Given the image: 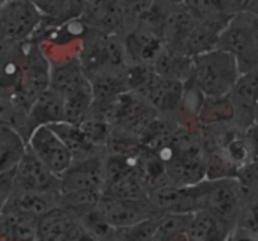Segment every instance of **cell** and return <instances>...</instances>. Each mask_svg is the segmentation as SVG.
I'll return each instance as SVG.
<instances>
[{
    "mask_svg": "<svg viewBox=\"0 0 258 241\" xmlns=\"http://www.w3.org/2000/svg\"><path fill=\"white\" fill-rule=\"evenodd\" d=\"M239 76L237 59L223 49L192 57V77L204 96L228 95Z\"/></svg>",
    "mask_w": 258,
    "mask_h": 241,
    "instance_id": "cell-1",
    "label": "cell"
},
{
    "mask_svg": "<svg viewBox=\"0 0 258 241\" xmlns=\"http://www.w3.org/2000/svg\"><path fill=\"white\" fill-rule=\"evenodd\" d=\"M78 57L88 77L103 72L123 73L128 66L120 36L99 33L89 28L81 38Z\"/></svg>",
    "mask_w": 258,
    "mask_h": 241,
    "instance_id": "cell-2",
    "label": "cell"
},
{
    "mask_svg": "<svg viewBox=\"0 0 258 241\" xmlns=\"http://www.w3.org/2000/svg\"><path fill=\"white\" fill-rule=\"evenodd\" d=\"M217 48L237 59L240 73L258 68V14L243 12L233 16Z\"/></svg>",
    "mask_w": 258,
    "mask_h": 241,
    "instance_id": "cell-3",
    "label": "cell"
},
{
    "mask_svg": "<svg viewBox=\"0 0 258 241\" xmlns=\"http://www.w3.org/2000/svg\"><path fill=\"white\" fill-rule=\"evenodd\" d=\"M44 26L46 18L31 0H8L0 9V43L33 41Z\"/></svg>",
    "mask_w": 258,
    "mask_h": 241,
    "instance_id": "cell-4",
    "label": "cell"
},
{
    "mask_svg": "<svg viewBox=\"0 0 258 241\" xmlns=\"http://www.w3.org/2000/svg\"><path fill=\"white\" fill-rule=\"evenodd\" d=\"M199 185L203 210L217 215L233 228L237 227L245 206L244 193L238 178L204 180Z\"/></svg>",
    "mask_w": 258,
    "mask_h": 241,
    "instance_id": "cell-5",
    "label": "cell"
},
{
    "mask_svg": "<svg viewBox=\"0 0 258 241\" xmlns=\"http://www.w3.org/2000/svg\"><path fill=\"white\" fill-rule=\"evenodd\" d=\"M51 61L38 41L23 43V69L14 99L28 110L31 104L49 88Z\"/></svg>",
    "mask_w": 258,
    "mask_h": 241,
    "instance_id": "cell-6",
    "label": "cell"
},
{
    "mask_svg": "<svg viewBox=\"0 0 258 241\" xmlns=\"http://www.w3.org/2000/svg\"><path fill=\"white\" fill-rule=\"evenodd\" d=\"M80 21L91 31L118 36L136 26L125 0H84Z\"/></svg>",
    "mask_w": 258,
    "mask_h": 241,
    "instance_id": "cell-7",
    "label": "cell"
},
{
    "mask_svg": "<svg viewBox=\"0 0 258 241\" xmlns=\"http://www.w3.org/2000/svg\"><path fill=\"white\" fill-rule=\"evenodd\" d=\"M111 228H124L158 215L147 198H119L103 193L96 208Z\"/></svg>",
    "mask_w": 258,
    "mask_h": 241,
    "instance_id": "cell-8",
    "label": "cell"
},
{
    "mask_svg": "<svg viewBox=\"0 0 258 241\" xmlns=\"http://www.w3.org/2000/svg\"><path fill=\"white\" fill-rule=\"evenodd\" d=\"M148 201L158 215H191L203 210L200 185H166L148 193Z\"/></svg>",
    "mask_w": 258,
    "mask_h": 241,
    "instance_id": "cell-9",
    "label": "cell"
},
{
    "mask_svg": "<svg viewBox=\"0 0 258 241\" xmlns=\"http://www.w3.org/2000/svg\"><path fill=\"white\" fill-rule=\"evenodd\" d=\"M27 146L56 176H62L73 165L69 149L49 126H39L29 135Z\"/></svg>",
    "mask_w": 258,
    "mask_h": 241,
    "instance_id": "cell-10",
    "label": "cell"
},
{
    "mask_svg": "<svg viewBox=\"0 0 258 241\" xmlns=\"http://www.w3.org/2000/svg\"><path fill=\"white\" fill-rule=\"evenodd\" d=\"M104 156L75 160L66 172L59 176V193L73 191H101L105 190V171H104Z\"/></svg>",
    "mask_w": 258,
    "mask_h": 241,
    "instance_id": "cell-11",
    "label": "cell"
},
{
    "mask_svg": "<svg viewBox=\"0 0 258 241\" xmlns=\"http://www.w3.org/2000/svg\"><path fill=\"white\" fill-rule=\"evenodd\" d=\"M14 187L59 195V177L51 172L27 146L23 158L14 170Z\"/></svg>",
    "mask_w": 258,
    "mask_h": 241,
    "instance_id": "cell-12",
    "label": "cell"
},
{
    "mask_svg": "<svg viewBox=\"0 0 258 241\" xmlns=\"http://www.w3.org/2000/svg\"><path fill=\"white\" fill-rule=\"evenodd\" d=\"M120 38L123 42L128 64L152 66L156 58L165 48L160 34L140 23L124 32Z\"/></svg>",
    "mask_w": 258,
    "mask_h": 241,
    "instance_id": "cell-13",
    "label": "cell"
},
{
    "mask_svg": "<svg viewBox=\"0 0 258 241\" xmlns=\"http://www.w3.org/2000/svg\"><path fill=\"white\" fill-rule=\"evenodd\" d=\"M86 237L81 218L61 207L38 220V241H84Z\"/></svg>",
    "mask_w": 258,
    "mask_h": 241,
    "instance_id": "cell-14",
    "label": "cell"
},
{
    "mask_svg": "<svg viewBox=\"0 0 258 241\" xmlns=\"http://www.w3.org/2000/svg\"><path fill=\"white\" fill-rule=\"evenodd\" d=\"M183 84L175 79L165 78L156 73L155 78L146 90L143 99L150 103L156 113L163 118L180 121L182 106Z\"/></svg>",
    "mask_w": 258,
    "mask_h": 241,
    "instance_id": "cell-15",
    "label": "cell"
},
{
    "mask_svg": "<svg viewBox=\"0 0 258 241\" xmlns=\"http://www.w3.org/2000/svg\"><path fill=\"white\" fill-rule=\"evenodd\" d=\"M229 96L234 106L238 128L245 129L254 124L258 109V68L240 73Z\"/></svg>",
    "mask_w": 258,
    "mask_h": 241,
    "instance_id": "cell-16",
    "label": "cell"
},
{
    "mask_svg": "<svg viewBox=\"0 0 258 241\" xmlns=\"http://www.w3.org/2000/svg\"><path fill=\"white\" fill-rule=\"evenodd\" d=\"M86 81H89V78L84 72L78 54L58 59V61H51L49 89L56 91L62 98L80 88Z\"/></svg>",
    "mask_w": 258,
    "mask_h": 241,
    "instance_id": "cell-17",
    "label": "cell"
},
{
    "mask_svg": "<svg viewBox=\"0 0 258 241\" xmlns=\"http://www.w3.org/2000/svg\"><path fill=\"white\" fill-rule=\"evenodd\" d=\"M27 118L31 134L39 126L62 123L64 121L63 98L48 88L31 104Z\"/></svg>",
    "mask_w": 258,
    "mask_h": 241,
    "instance_id": "cell-18",
    "label": "cell"
},
{
    "mask_svg": "<svg viewBox=\"0 0 258 241\" xmlns=\"http://www.w3.org/2000/svg\"><path fill=\"white\" fill-rule=\"evenodd\" d=\"M197 23V19L182 4L176 6L162 28V41L166 48L176 53L185 54L186 43Z\"/></svg>",
    "mask_w": 258,
    "mask_h": 241,
    "instance_id": "cell-19",
    "label": "cell"
},
{
    "mask_svg": "<svg viewBox=\"0 0 258 241\" xmlns=\"http://www.w3.org/2000/svg\"><path fill=\"white\" fill-rule=\"evenodd\" d=\"M200 129H222L237 126L235 110L229 94L224 96H205L197 115Z\"/></svg>",
    "mask_w": 258,
    "mask_h": 241,
    "instance_id": "cell-20",
    "label": "cell"
},
{
    "mask_svg": "<svg viewBox=\"0 0 258 241\" xmlns=\"http://www.w3.org/2000/svg\"><path fill=\"white\" fill-rule=\"evenodd\" d=\"M234 228L208 210L191 213L187 227L188 241H228Z\"/></svg>",
    "mask_w": 258,
    "mask_h": 241,
    "instance_id": "cell-21",
    "label": "cell"
},
{
    "mask_svg": "<svg viewBox=\"0 0 258 241\" xmlns=\"http://www.w3.org/2000/svg\"><path fill=\"white\" fill-rule=\"evenodd\" d=\"M230 18L214 19V21H198L194 27L187 43L185 47V54L188 57H197L199 54L207 53L218 47L220 36L229 23Z\"/></svg>",
    "mask_w": 258,
    "mask_h": 241,
    "instance_id": "cell-22",
    "label": "cell"
},
{
    "mask_svg": "<svg viewBox=\"0 0 258 241\" xmlns=\"http://www.w3.org/2000/svg\"><path fill=\"white\" fill-rule=\"evenodd\" d=\"M6 206L16 208L26 215L39 220L49 211L58 207V195L34 192V191L14 187L13 193Z\"/></svg>",
    "mask_w": 258,
    "mask_h": 241,
    "instance_id": "cell-23",
    "label": "cell"
},
{
    "mask_svg": "<svg viewBox=\"0 0 258 241\" xmlns=\"http://www.w3.org/2000/svg\"><path fill=\"white\" fill-rule=\"evenodd\" d=\"M49 128L56 133V135L61 139L64 146L69 149V151L73 155L74 162L105 153V150L94 146L86 139V136L84 135V133L81 131L80 126L78 124L62 121V123L49 125Z\"/></svg>",
    "mask_w": 258,
    "mask_h": 241,
    "instance_id": "cell-24",
    "label": "cell"
},
{
    "mask_svg": "<svg viewBox=\"0 0 258 241\" xmlns=\"http://www.w3.org/2000/svg\"><path fill=\"white\" fill-rule=\"evenodd\" d=\"M46 18L47 26L57 27L79 19L84 11V0H31Z\"/></svg>",
    "mask_w": 258,
    "mask_h": 241,
    "instance_id": "cell-25",
    "label": "cell"
},
{
    "mask_svg": "<svg viewBox=\"0 0 258 241\" xmlns=\"http://www.w3.org/2000/svg\"><path fill=\"white\" fill-rule=\"evenodd\" d=\"M152 67L158 76L180 81L182 84L192 76V58L170 51L166 47L156 58Z\"/></svg>",
    "mask_w": 258,
    "mask_h": 241,
    "instance_id": "cell-26",
    "label": "cell"
},
{
    "mask_svg": "<svg viewBox=\"0 0 258 241\" xmlns=\"http://www.w3.org/2000/svg\"><path fill=\"white\" fill-rule=\"evenodd\" d=\"M27 150V140L14 129L0 125V173L17 168Z\"/></svg>",
    "mask_w": 258,
    "mask_h": 241,
    "instance_id": "cell-27",
    "label": "cell"
},
{
    "mask_svg": "<svg viewBox=\"0 0 258 241\" xmlns=\"http://www.w3.org/2000/svg\"><path fill=\"white\" fill-rule=\"evenodd\" d=\"M93 89L94 104H106L129 93L125 77L116 72H103L88 77Z\"/></svg>",
    "mask_w": 258,
    "mask_h": 241,
    "instance_id": "cell-28",
    "label": "cell"
},
{
    "mask_svg": "<svg viewBox=\"0 0 258 241\" xmlns=\"http://www.w3.org/2000/svg\"><path fill=\"white\" fill-rule=\"evenodd\" d=\"M78 125L80 126L81 131L86 136V139L94 146L105 150L106 143H108L113 128H111V124L109 123L106 116L104 115L103 111L98 106L93 105L88 115Z\"/></svg>",
    "mask_w": 258,
    "mask_h": 241,
    "instance_id": "cell-29",
    "label": "cell"
},
{
    "mask_svg": "<svg viewBox=\"0 0 258 241\" xmlns=\"http://www.w3.org/2000/svg\"><path fill=\"white\" fill-rule=\"evenodd\" d=\"M64 121L71 124H80L88 115L94 105V95L90 81L74 90L63 98Z\"/></svg>",
    "mask_w": 258,
    "mask_h": 241,
    "instance_id": "cell-30",
    "label": "cell"
},
{
    "mask_svg": "<svg viewBox=\"0 0 258 241\" xmlns=\"http://www.w3.org/2000/svg\"><path fill=\"white\" fill-rule=\"evenodd\" d=\"M101 191H73V192H61L58 195V207L73 212L80 218L98 208L101 200Z\"/></svg>",
    "mask_w": 258,
    "mask_h": 241,
    "instance_id": "cell-31",
    "label": "cell"
},
{
    "mask_svg": "<svg viewBox=\"0 0 258 241\" xmlns=\"http://www.w3.org/2000/svg\"><path fill=\"white\" fill-rule=\"evenodd\" d=\"M28 110L14 98L0 94V125L9 126L28 140L31 131L28 126Z\"/></svg>",
    "mask_w": 258,
    "mask_h": 241,
    "instance_id": "cell-32",
    "label": "cell"
},
{
    "mask_svg": "<svg viewBox=\"0 0 258 241\" xmlns=\"http://www.w3.org/2000/svg\"><path fill=\"white\" fill-rule=\"evenodd\" d=\"M191 215H161L153 241H188L187 227Z\"/></svg>",
    "mask_w": 258,
    "mask_h": 241,
    "instance_id": "cell-33",
    "label": "cell"
},
{
    "mask_svg": "<svg viewBox=\"0 0 258 241\" xmlns=\"http://www.w3.org/2000/svg\"><path fill=\"white\" fill-rule=\"evenodd\" d=\"M182 6L197 21H214L233 17L225 11L222 0H183Z\"/></svg>",
    "mask_w": 258,
    "mask_h": 241,
    "instance_id": "cell-34",
    "label": "cell"
},
{
    "mask_svg": "<svg viewBox=\"0 0 258 241\" xmlns=\"http://www.w3.org/2000/svg\"><path fill=\"white\" fill-rule=\"evenodd\" d=\"M158 217L160 216L141 221L128 227L116 228L114 230L111 241H153Z\"/></svg>",
    "mask_w": 258,
    "mask_h": 241,
    "instance_id": "cell-35",
    "label": "cell"
},
{
    "mask_svg": "<svg viewBox=\"0 0 258 241\" xmlns=\"http://www.w3.org/2000/svg\"><path fill=\"white\" fill-rule=\"evenodd\" d=\"M243 193H244L245 203L258 198V156L248 163L245 167L238 172L237 176Z\"/></svg>",
    "mask_w": 258,
    "mask_h": 241,
    "instance_id": "cell-36",
    "label": "cell"
},
{
    "mask_svg": "<svg viewBox=\"0 0 258 241\" xmlns=\"http://www.w3.org/2000/svg\"><path fill=\"white\" fill-rule=\"evenodd\" d=\"M14 190V171L0 173V212L8 203Z\"/></svg>",
    "mask_w": 258,
    "mask_h": 241,
    "instance_id": "cell-37",
    "label": "cell"
},
{
    "mask_svg": "<svg viewBox=\"0 0 258 241\" xmlns=\"http://www.w3.org/2000/svg\"><path fill=\"white\" fill-rule=\"evenodd\" d=\"M228 241H258V236L240 226H237L232 231Z\"/></svg>",
    "mask_w": 258,
    "mask_h": 241,
    "instance_id": "cell-38",
    "label": "cell"
},
{
    "mask_svg": "<svg viewBox=\"0 0 258 241\" xmlns=\"http://www.w3.org/2000/svg\"><path fill=\"white\" fill-rule=\"evenodd\" d=\"M162 2H166V3H171V4H182L183 0H162Z\"/></svg>",
    "mask_w": 258,
    "mask_h": 241,
    "instance_id": "cell-39",
    "label": "cell"
},
{
    "mask_svg": "<svg viewBox=\"0 0 258 241\" xmlns=\"http://www.w3.org/2000/svg\"><path fill=\"white\" fill-rule=\"evenodd\" d=\"M254 124L258 126V109H257V113H255V118H254Z\"/></svg>",
    "mask_w": 258,
    "mask_h": 241,
    "instance_id": "cell-40",
    "label": "cell"
}]
</instances>
